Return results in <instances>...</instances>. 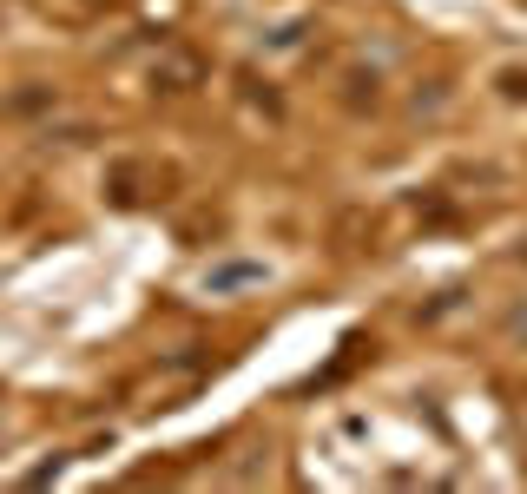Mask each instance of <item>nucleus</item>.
<instances>
[{
    "label": "nucleus",
    "mask_w": 527,
    "mask_h": 494,
    "mask_svg": "<svg viewBox=\"0 0 527 494\" xmlns=\"http://www.w3.org/2000/svg\"><path fill=\"white\" fill-rule=\"evenodd\" d=\"M198 73H205V66H198L192 53H172V60H159V66H152V86H165V93H185V86H192Z\"/></svg>",
    "instance_id": "f257e3e1"
},
{
    "label": "nucleus",
    "mask_w": 527,
    "mask_h": 494,
    "mask_svg": "<svg viewBox=\"0 0 527 494\" xmlns=\"http://www.w3.org/2000/svg\"><path fill=\"white\" fill-rule=\"evenodd\" d=\"M211 290H238V284H264V264H224V271L205 277Z\"/></svg>",
    "instance_id": "f03ea898"
}]
</instances>
